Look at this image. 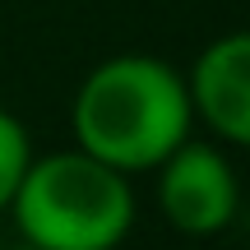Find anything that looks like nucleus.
I'll return each mask as SVG.
<instances>
[{
    "label": "nucleus",
    "mask_w": 250,
    "mask_h": 250,
    "mask_svg": "<svg viewBox=\"0 0 250 250\" xmlns=\"http://www.w3.org/2000/svg\"><path fill=\"white\" fill-rule=\"evenodd\" d=\"M19 241L37 250H116L134 232L139 199L130 176L79 148L33 158L9 199Z\"/></svg>",
    "instance_id": "2"
},
{
    "label": "nucleus",
    "mask_w": 250,
    "mask_h": 250,
    "mask_svg": "<svg viewBox=\"0 0 250 250\" xmlns=\"http://www.w3.org/2000/svg\"><path fill=\"white\" fill-rule=\"evenodd\" d=\"M5 250H37V246H23V241H19V246H5Z\"/></svg>",
    "instance_id": "6"
},
{
    "label": "nucleus",
    "mask_w": 250,
    "mask_h": 250,
    "mask_svg": "<svg viewBox=\"0 0 250 250\" xmlns=\"http://www.w3.org/2000/svg\"><path fill=\"white\" fill-rule=\"evenodd\" d=\"M33 158L37 153H33L28 125L9 107H0V213H9V199H14V190H19V181H23Z\"/></svg>",
    "instance_id": "5"
},
{
    "label": "nucleus",
    "mask_w": 250,
    "mask_h": 250,
    "mask_svg": "<svg viewBox=\"0 0 250 250\" xmlns=\"http://www.w3.org/2000/svg\"><path fill=\"white\" fill-rule=\"evenodd\" d=\"M74 148L107 167L139 176L195 134L190 83L171 61L148 51H121L79 79L70 102Z\"/></svg>",
    "instance_id": "1"
},
{
    "label": "nucleus",
    "mask_w": 250,
    "mask_h": 250,
    "mask_svg": "<svg viewBox=\"0 0 250 250\" xmlns=\"http://www.w3.org/2000/svg\"><path fill=\"white\" fill-rule=\"evenodd\" d=\"M158 208L181 236H218L241 213V181L236 167L218 144H204L190 134L171 158L153 167Z\"/></svg>",
    "instance_id": "3"
},
{
    "label": "nucleus",
    "mask_w": 250,
    "mask_h": 250,
    "mask_svg": "<svg viewBox=\"0 0 250 250\" xmlns=\"http://www.w3.org/2000/svg\"><path fill=\"white\" fill-rule=\"evenodd\" d=\"M186 83L195 125H204L218 144L250 148V28L213 37L195 56Z\"/></svg>",
    "instance_id": "4"
}]
</instances>
